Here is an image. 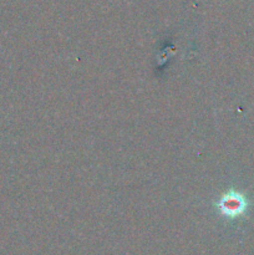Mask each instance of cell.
Wrapping results in <instances>:
<instances>
[{
	"label": "cell",
	"instance_id": "1",
	"mask_svg": "<svg viewBox=\"0 0 254 255\" xmlns=\"http://www.w3.org/2000/svg\"><path fill=\"white\" fill-rule=\"evenodd\" d=\"M247 202L241 194H232L223 203L224 213L228 216H239L246 211Z\"/></svg>",
	"mask_w": 254,
	"mask_h": 255
}]
</instances>
